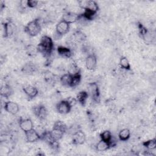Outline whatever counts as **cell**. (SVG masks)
Wrapping results in <instances>:
<instances>
[{
    "mask_svg": "<svg viewBox=\"0 0 156 156\" xmlns=\"http://www.w3.org/2000/svg\"><path fill=\"white\" fill-rule=\"evenodd\" d=\"M100 138L101 140L106 141L107 143H111L113 146H115L116 145L115 143H114L113 141V137H112V132L108 130H105L104 131H103L102 132H101L100 133Z\"/></svg>",
    "mask_w": 156,
    "mask_h": 156,
    "instance_id": "obj_19",
    "label": "cell"
},
{
    "mask_svg": "<svg viewBox=\"0 0 156 156\" xmlns=\"http://www.w3.org/2000/svg\"><path fill=\"white\" fill-rule=\"evenodd\" d=\"M37 48L38 53L41 54L44 57L49 58L54 51L53 40L49 36L43 35L41 37Z\"/></svg>",
    "mask_w": 156,
    "mask_h": 156,
    "instance_id": "obj_1",
    "label": "cell"
},
{
    "mask_svg": "<svg viewBox=\"0 0 156 156\" xmlns=\"http://www.w3.org/2000/svg\"><path fill=\"white\" fill-rule=\"evenodd\" d=\"M38 4V1H34V0H28L27 4H28V7L29 8H35Z\"/></svg>",
    "mask_w": 156,
    "mask_h": 156,
    "instance_id": "obj_33",
    "label": "cell"
},
{
    "mask_svg": "<svg viewBox=\"0 0 156 156\" xmlns=\"http://www.w3.org/2000/svg\"><path fill=\"white\" fill-rule=\"evenodd\" d=\"M69 28L70 24L62 20L56 25L55 31L54 34V38L55 40H59L63 35L69 32Z\"/></svg>",
    "mask_w": 156,
    "mask_h": 156,
    "instance_id": "obj_4",
    "label": "cell"
},
{
    "mask_svg": "<svg viewBox=\"0 0 156 156\" xmlns=\"http://www.w3.org/2000/svg\"><path fill=\"white\" fill-rule=\"evenodd\" d=\"M88 93L93 101L99 103L100 102V90L96 82L89 83L87 85Z\"/></svg>",
    "mask_w": 156,
    "mask_h": 156,
    "instance_id": "obj_5",
    "label": "cell"
},
{
    "mask_svg": "<svg viewBox=\"0 0 156 156\" xmlns=\"http://www.w3.org/2000/svg\"><path fill=\"white\" fill-rule=\"evenodd\" d=\"M32 112L34 115L40 121L45 120L48 115L46 107L43 104H38L33 107Z\"/></svg>",
    "mask_w": 156,
    "mask_h": 156,
    "instance_id": "obj_6",
    "label": "cell"
},
{
    "mask_svg": "<svg viewBox=\"0 0 156 156\" xmlns=\"http://www.w3.org/2000/svg\"><path fill=\"white\" fill-rule=\"evenodd\" d=\"M66 99L68 101V102L69 103V104L71 105L72 107H74L77 103L76 99L74 98H73V97H69V98H66Z\"/></svg>",
    "mask_w": 156,
    "mask_h": 156,
    "instance_id": "obj_34",
    "label": "cell"
},
{
    "mask_svg": "<svg viewBox=\"0 0 156 156\" xmlns=\"http://www.w3.org/2000/svg\"><path fill=\"white\" fill-rule=\"evenodd\" d=\"M71 108V105L66 99L59 101L56 105L57 111L60 114H67L70 112Z\"/></svg>",
    "mask_w": 156,
    "mask_h": 156,
    "instance_id": "obj_9",
    "label": "cell"
},
{
    "mask_svg": "<svg viewBox=\"0 0 156 156\" xmlns=\"http://www.w3.org/2000/svg\"><path fill=\"white\" fill-rule=\"evenodd\" d=\"M13 94L12 88L7 83L1 86V96L5 98H9Z\"/></svg>",
    "mask_w": 156,
    "mask_h": 156,
    "instance_id": "obj_20",
    "label": "cell"
},
{
    "mask_svg": "<svg viewBox=\"0 0 156 156\" xmlns=\"http://www.w3.org/2000/svg\"><path fill=\"white\" fill-rule=\"evenodd\" d=\"M41 30V25L39 18H35L29 22L24 27V32L30 37L37 36Z\"/></svg>",
    "mask_w": 156,
    "mask_h": 156,
    "instance_id": "obj_3",
    "label": "cell"
},
{
    "mask_svg": "<svg viewBox=\"0 0 156 156\" xmlns=\"http://www.w3.org/2000/svg\"><path fill=\"white\" fill-rule=\"evenodd\" d=\"M88 97L89 95L87 91H80L76 95V99L77 102H79L81 105L84 107L86 105V102Z\"/></svg>",
    "mask_w": 156,
    "mask_h": 156,
    "instance_id": "obj_18",
    "label": "cell"
},
{
    "mask_svg": "<svg viewBox=\"0 0 156 156\" xmlns=\"http://www.w3.org/2000/svg\"><path fill=\"white\" fill-rule=\"evenodd\" d=\"M4 108L7 112L12 115H16L20 110L19 105L16 102L10 101H7L4 103Z\"/></svg>",
    "mask_w": 156,
    "mask_h": 156,
    "instance_id": "obj_13",
    "label": "cell"
},
{
    "mask_svg": "<svg viewBox=\"0 0 156 156\" xmlns=\"http://www.w3.org/2000/svg\"><path fill=\"white\" fill-rule=\"evenodd\" d=\"M74 36L75 40L79 42L83 41L86 39V35L81 30H77L74 33Z\"/></svg>",
    "mask_w": 156,
    "mask_h": 156,
    "instance_id": "obj_31",
    "label": "cell"
},
{
    "mask_svg": "<svg viewBox=\"0 0 156 156\" xmlns=\"http://www.w3.org/2000/svg\"><path fill=\"white\" fill-rule=\"evenodd\" d=\"M26 140L29 143H34L41 140L40 135L35 129H32L27 132H24Z\"/></svg>",
    "mask_w": 156,
    "mask_h": 156,
    "instance_id": "obj_12",
    "label": "cell"
},
{
    "mask_svg": "<svg viewBox=\"0 0 156 156\" xmlns=\"http://www.w3.org/2000/svg\"><path fill=\"white\" fill-rule=\"evenodd\" d=\"M142 145L147 150H154L156 147V139L154 138L153 139L145 141L142 143Z\"/></svg>",
    "mask_w": 156,
    "mask_h": 156,
    "instance_id": "obj_27",
    "label": "cell"
},
{
    "mask_svg": "<svg viewBox=\"0 0 156 156\" xmlns=\"http://www.w3.org/2000/svg\"><path fill=\"white\" fill-rule=\"evenodd\" d=\"M71 75L69 73L64 74L60 78V82L61 84L63 86L69 87L71 80Z\"/></svg>",
    "mask_w": 156,
    "mask_h": 156,
    "instance_id": "obj_29",
    "label": "cell"
},
{
    "mask_svg": "<svg viewBox=\"0 0 156 156\" xmlns=\"http://www.w3.org/2000/svg\"><path fill=\"white\" fill-rule=\"evenodd\" d=\"M119 65L124 69H126L127 71L131 70L130 64L129 63V60L127 59V58L126 57L122 56L121 57V58L119 60Z\"/></svg>",
    "mask_w": 156,
    "mask_h": 156,
    "instance_id": "obj_30",
    "label": "cell"
},
{
    "mask_svg": "<svg viewBox=\"0 0 156 156\" xmlns=\"http://www.w3.org/2000/svg\"><path fill=\"white\" fill-rule=\"evenodd\" d=\"M79 14L72 12H66L63 13L62 16V20L66 21L68 24H72L76 22H77Z\"/></svg>",
    "mask_w": 156,
    "mask_h": 156,
    "instance_id": "obj_15",
    "label": "cell"
},
{
    "mask_svg": "<svg viewBox=\"0 0 156 156\" xmlns=\"http://www.w3.org/2000/svg\"><path fill=\"white\" fill-rule=\"evenodd\" d=\"M36 65L32 62H28L25 63L21 68V71L26 74H32L37 71Z\"/></svg>",
    "mask_w": 156,
    "mask_h": 156,
    "instance_id": "obj_17",
    "label": "cell"
},
{
    "mask_svg": "<svg viewBox=\"0 0 156 156\" xmlns=\"http://www.w3.org/2000/svg\"><path fill=\"white\" fill-rule=\"evenodd\" d=\"M24 49L27 55L30 57H34L38 53L37 46H35L32 44L26 46Z\"/></svg>",
    "mask_w": 156,
    "mask_h": 156,
    "instance_id": "obj_22",
    "label": "cell"
},
{
    "mask_svg": "<svg viewBox=\"0 0 156 156\" xmlns=\"http://www.w3.org/2000/svg\"><path fill=\"white\" fill-rule=\"evenodd\" d=\"M86 140V135L81 130L75 131L72 135V143L74 145H81L85 143Z\"/></svg>",
    "mask_w": 156,
    "mask_h": 156,
    "instance_id": "obj_7",
    "label": "cell"
},
{
    "mask_svg": "<svg viewBox=\"0 0 156 156\" xmlns=\"http://www.w3.org/2000/svg\"><path fill=\"white\" fill-rule=\"evenodd\" d=\"M71 76H72L71 80L69 87H75L80 83V82L81 81V79H82V75L80 72V73H78L77 74H75L71 75Z\"/></svg>",
    "mask_w": 156,
    "mask_h": 156,
    "instance_id": "obj_25",
    "label": "cell"
},
{
    "mask_svg": "<svg viewBox=\"0 0 156 156\" xmlns=\"http://www.w3.org/2000/svg\"><path fill=\"white\" fill-rule=\"evenodd\" d=\"M80 72V69L74 61L71 62L69 64L68 67V73L70 74L71 75H74Z\"/></svg>",
    "mask_w": 156,
    "mask_h": 156,
    "instance_id": "obj_24",
    "label": "cell"
},
{
    "mask_svg": "<svg viewBox=\"0 0 156 156\" xmlns=\"http://www.w3.org/2000/svg\"><path fill=\"white\" fill-rule=\"evenodd\" d=\"M57 51L58 55L63 58H71L73 55L71 49L69 48L66 46H58L57 48Z\"/></svg>",
    "mask_w": 156,
    "mask_h": 156,
    "instance_id": "obj_16",
    "label": "cell"
},
{
    "mask_svg": "<svg viewBox=\"0 0 156 156\" xmlns=\"http://www.w3.org/2000/svg\"><path fill=\"white\" fill-rule=\"evenodd\" d=\"M27 2H28V0H22V1H20V2H19L20 9L21 10H25V9H26V8L28 7Z\"/></svg>",
    "mask_w": 156,
    "mask_h": 156,
    "instance_id": "obj_32",
    "label": "cell"
},
{
    "mask_svg": "<svg viewBox=\"0 0 156 156\" xmlns=\"http://www.w3.org/2000/svg\"><path fill=\"white\" fill-rule=\"evenodd\" d=\"M2 37L7 38L10 37L14 32L15 25L10 21L8 20L2 23Z\"/></svg>",
    "mask_w": 156,
    "mask_h": 156,
    "instance_id": "obj_8",
    "label": "cell"
},
{
    "mask_svg": "<svg viewBox=\"0 0 156 156\" xmlns=\"http://www.w3.org/2000/svg\"><path fill=\"white\" fill-rule=\"evenodd\" d=\"M113 147V145L111 143H107L106 141H104L102 140H101L96 145V149L99 152H103L105 151L110 148Z\"/></svg>",
    "mask_w": 156,
    "mask_h": 156,
    "instance_id": "obj_21",
    "label": "cell"
},
{
    "mask_svg": "<svg viewBox=\"0 0 156 156\" xmlns=\"http://www.w3.org/2000/svg\"><path fill=\"white\" fill-rule=\"evenodd\" d=\"M84 11L82 14V16L88 21H91L93 20L95 16H96V15L97 13H95L91 10H90L88 9H83Z\"/></svg>",
    "mask_w": 156,
    "mask_h": 156,
    "instance_id": "obj_28",
    "label": "cell"
},
{
    "mask_svg": "<svg viewBox=\"0 0 156 156\" xmlns=\"http://www.w3.org/2000/svg\"><path fill=\"white\" fill-rule=\"evenodd\" d=\"M88 9L95 13H97L98 11L99 10V5L96 1L89 0V1H87L86 5L83 9Z\"/></svg>",
    "mask_w": 156,
    "mask_h": 156,
    "instance_id": "obj_26",
    "label": "cell"
},
{
    "mask_svg": "<svg viewBox=\"0 0 156 156\" xmlns=\"http://www.w3.org/2000/svg\"><path fill=\"white\" fill-rule=\"evenodd\" d=\"M19 126L20 129L24 132H27L32 129H34L33 122L30 118H21L18 121Z\"/></svg>",
    "mask_w": 156,
    "mask_h": 156,
    "instance_id": "obj_10",
    "label": "cell"
},
{
    "mask_svg": "<svg viewBox=\"0 0 156 156\" xmlns=\"http://www.w3.org/2000/svg\"><path fill=\"white\" fill-rule=\"evenodd\" d=\"M97 66V58L94 54H89L85 58V66L87 69L92 71Z\"/></svg>",
    "mask_w": 156,
    "mask_h": 156,
    "instance_id": "obj_14",
    "label": "cell"
},
{
    "mask_svg": "<svg viewBox=\"0 0 156 156\" xmlns=\"http://www.w3.org/2000/svg\"><path fill=\"white\" fill-rule=\"evenodd\" d=\"M130 137V131L129 129L125 128L120 130L118 134V138L119 140L122 141H127Z\"/></svg>",
    "mask_w": 156,
    "mask_h": 156,
    "instance_id": "obj_23",
    "label": "cell"
},
{
    "mask_svg": "<svg viewBox=\"0 0 156 156\" xmlns=\"http://www.w3.org/2000/svg\"><path fill=\"white\" fill-rule=\"evenodd\" d=\"M67 130L68 127L65 123L62 121L58 120L54 122L51 132L54 138L57 141H59L60 139H62Z\"/></svg>",
    "mask_w": 156,
    "mask_h": 156,
    "instance_id": "obj_2",
    "label": "cell"
},
{
    "mask_svg": "<svg viewBox=\"0 0 156 156\" xmlns=\"http://www.w3.org/2000/svg\"><path fill=\"white\" fill-rule=\"evenodd\" d=\"M23 90L26 96L29 99H32L35 98L38 94V89L32 85H27L23 87Z\"/></svg>",
    "mask_w": 156,
    "mask_h": 156,
    "instance_id": "obj_11",
    "label": "cell"
}]
</instances>
